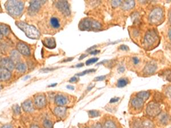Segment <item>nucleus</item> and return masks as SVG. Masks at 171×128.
I'll return each mask as SVG.
<instances>
[{"label": "nucleus", "mask_w": 171, "mask_h": 128, "mask_svg": "<svg viewBox=\"0 0 171 128\" xmlns=\"http://www.w3.org/2000/svg\"><path fill=\"white\" fill-rule=\"evenodd\" d=\"M119 100V97H114L110 100V103H114V102H118Z\"/></svg>", "instance_id": "a19ab883"}, {"label": "nucleus", "mask_w": 171, "mask_h": 128, "mask_svg": "<svg viewBox=\"0 0 171 128\" xmlns=\"http://www.w3.org/2000/svg\"><path fill=\"white\" fill-rule=\"evenodd\" d=\"M159 41V36L155 30L150 29L145 33L144 38V45L147 48L155 46Z\"/></svg>", "instance_id": "20e7f679"}, {"label": "nucleus", "mask_w": 171, "mask_h": 128, "mask_svg": "<svg viewBox=\"0 0 171 128\" xmlns=\"http://www.w3.org/2000/svg\"><path fill=\"white\" fill-rule=\"evenodd\" d=\"M88 116L91 118L97 117L100 116V112L96 110H91L88 111Z\"/></svg>", "instance_id": "c756f323"}, {"label": "nucleus", "mask_w": 171, "mask_h": 128, "mask_svg": "<svg viewBox=\"0 0 171 128\" xmlns=\"http://www.w3.org/2000/svg\"><path fill=\"white\" fill-rule=\"evenodd\" d=\"M67 88L70 89H71V90L74 89V87H73V86H67Z\"/></svg>", "instance_id": "8fccbe9b"}, {"label": "nucleus", "mask_w": 171, "mask_h": 128, "mask_svg": "<svg viewBox=\"0 0 171 128\" xmlns=\"http://www.w3.org/2000/svg\"><path fill=\"white\" fill-rule=\"evenodd\" d=\"M84 66V64L83 63H80V64H78L77 66H76V67H81L83 66Z\"/></svg>", "instance_id": "864d4df0"}, {"label": "nucleus", "mask_w": 171, "mask_h": 128, "mask_svg": "<svg viewBox=\"0 0 171 128\" xmlns=\"http://www.w3.org/2000/svg\"><path fill=\"white\" fill-rule=\"evenodd\" d=\"M54 113L57 116V117L60 118H62L66 115L67 108L65 107H61V106H58L54 109Z\"/></svg>", "instance_id": "6ab92c4d"}, {"label": "nucleus", "mask_w": 171, "mask_h": 128, "mask_svg": "<svg viewBox=\"0 0 171 128\" xmlns=\"http://www.w3.org/2000/svg\"><path fill=\"white\" fill-rule=\"evenodd\" d=\"M55 6L57 9L60 11L63 15L69 16L71 14L70 6L66 1H59L56 2Z\"/></svg>", "instance_id": "423d86ee"}, {"label": "nucleus", "mask_w": 171, "mask_h": 128, "mask_svg": "<svg viewBox=\"0 0 171 128\" xmlns=\"http://www.w3.org/2000/svg\"><path fill=\"white\" fill-rule=\"evenodd\" d=\"M143 128H154V124L153 122L149 119H144L141 121Z\"/></svg>", "instance_id": "5701e85b"}, {"label": "nucleus", "mask_w": 171, "mask_h": 128, "mask_svg": "<svg viewBox=\"0 0 171 128\" xmlns=\"http://www.w3.org/2000/svg\"><path fill=\"white\" fill-rule=\"evenodd\" d=\"M13 109L16 114H19L21 113V108L18 105H16L13 107Z\"/></svg>", "instance_id": "72a5a7b5"}, {"label": "nucleus", "mask_w": 171, "mask_h": 128, "mask_svg": "<svg viewBox=\"0 0 171 128\" xmlns=\"http://www.w3.org/2000/svg\"><path fill=\"white\" fill-rule=\"evenodd\" d=\"M131 128H143L141 121L140 120H135L132 123Z\"/></svg>", "instance_id": "c85d7f7f"}, {"label": "nucleus", "mask_w": 171, "mask_h": 128, "mask_svg": "<svg viewBox=\"0 0 171 128\" xmlns=\"http://www.w3.org/2000/svg\"><path fill=\"white\" fill-rule=\"evenodd\" d=\"M43 125L45 128H53V123L49 120H45L43 123Z\"/></svg>", "instance_id": "7c9ffc66"}, {"label": "nucleus", "mask_w": 171, "mask_h": 128, "mask_svg": "<svg viewBox=\"0 0 171 128\" xmlns=\"http://www.w3.org/2000/svg\"><path fill=\"white\" fill-rule=\"evenodd\" d=\"M120 49L123 50V51H128L129 50V47L125 45H122L120 46Z\"/></svg>", "instance_id": "ea45409f"}, {"label": "nucleus", "mask_w": 171, "mask_h": 128, "mask_svg": "<svg viewBox=\"0 0 171 128\" xmlns=\"http://www.w3.org/2000/svg\"><path fill=\"white\" fill-rule=\"evenodd\" d=\"M128 83V80L126 78H121L119 79L117 83V87L118 88H123Z\"/></svg>", "instance_id": "cd10ccee"}, {"label": "nucleus", "mask_w": 171, "mask_h": 128, "mask_svg": "<svg viewBox=\"0 0 171 128\" xmlns=\"http://www.w3.org/2000/svg\"><path fill=\"white\" fill-rule=\"evenodd\" d=\"M157 68V66L156 63H153L152 61H150L148 63L145 67L144 68L143 72L146 75H151L155 72Z\"/></svg>", "instance_id": "ddd939ff"}, {"label": "nucleus", "mask_w": 171, "mask_h": 128, "mask_svg": "<svg viewBox=\"0 0 171 128\" xmlns=\"http://www.w3.org/2000/svg\"><path fill=\"white\" fill-rule=\"evenodd\" d=\"M34 105L38 109H42L46 105V97L43 95H38L34 97Z\"/></svg>", "instance_id": "9d476101"}, {"label": "nucleus", "mask_w": 171, "mask_h": 128, "mask_svg": "<svg viewBox=\"0 0 171 128\" xmlns=\"http://www.w3.org/2000/svg\"><path fill=\"white\" fill-rule=\"evenodd\" d=\"M92 128H103V126H102V125L100 123H97L93 125V126H92Z\"/></svg>", "instance_id": "79ce46f5"}, {"label": "nucleus", "mask_w": 171, "mask_h": 128, "mask_svg": "<svg viewBox=\"0 0 171 128\" xmlns=\"http://www.w3.org/2000/svg\"><path fill=\"white\" fill-rule=\"evenodd\" d=\"M0 30H1V34L4 36L8 35L10 32L9 27L5 24H3V23H1L0 25Z\"/></svg>", "instance_id": "a878e982"}, {"label": "nucleus", "mask_w": 171, "mask_h": 128, "mask_svg": "<svg viewBox=\"0 0 171 128\" xmlns=\"http://www.w3.org/2000/svg\"><path fill=\"white\" fill-rule=\"evenodd\" d=\"M96 47L97 46H93V47H90V48H89L88 50H87V52H88V51H90V52H91V51H93L94 50V49L96 48Z\"/></svg>", "instance_id": "49530a36"}, {"label": "nucleus", "mask_w": 171, "mask_h": 128, "mask_svg": "<svg viewBox=\"0 0 171 128\" xmlns=\"http://www.w3.org/2000/svg\"><path fill=\"white\" fill-rule=\"evenodd\" d=\"M98 60L99 59L98 58H91V59H88L87 61H86V64L87 66L91 65V64H93L94 63L97 62Z\"/></svg>", "instance_id": "473e14b6"}, {"label": "nucleus", "mask_w": 171, "mask_h": 128, "mask_svg": "<svg viewBox=\"0 0 171 128\" xmlns=\"http://www.w3.org/2000/svg\"><path fill=\"white\" fill-rule=\"evenodd\" d=\"M40 128L39 126H36V125H33V126H31V128Z\"/></svg>", "instance_id": "6e6d98bb"}, {"label": "nucleus", "mask_w": 171, "mask_h": 128, "mask_svg": "<svg viewBox=\"0 0 171 128\" xmlns=\"http://www.w3.org/2000/svg\"><path fill=\"white\" fill-rule=\"evenodd\" d=\"M1 66L9 71H13L15 67L14 63L9 58H3L1 61Z\"/></svg>", "instance_id": "9b49d317"}, {"label": "nucleus", "mask_w": 171, "mask_h": 128, "mask_svg": "<svg viewBox=\"0 0 171 128\" xmlns=\"http://www.w3.org/2000/svg\"></svg>", "instance_id": "bf43d9fd"}, {"label": "nucleus", "mask_w": 171, "mask_h": 128, "mask_svg": "<svg viewBox=\"0 0 171 128\" xmlns=\"http://www.w3.org/2000/svg\"><path fill=\"white\" fill-rule=\"evenodd\" d=\"M78 80H79V79L78 77L75 76L73 77L69 80V82L71 83H76V82H78Z\"/></svg>", "instance_id": "58836bf2"}, {"label": "nucleus", "mask_w": 171, "mask_h": 128, "mask_svg": "<svg viewBox=\"0 0 171 128\" xmlns=\"http://www.w3.org/2000/svg\"><path fill=\"white\" fill-rule=\"evenodd\" d=\"M158 120H159V123H161V125H166L169 123V121L171 120V118L168 114L163 113H161L159 116Z\"/></svg>", "instance_id": "a211bd4d"}, {"label": "nucleus", "mask_w": 171, "mask_h": 128, "mask_svg": "<svg viewBox=\"0 0 171 128\" xmlns=\"http://www.w3.org/2000/svg\"><path fill=\"white\" fill-rule=\"evenodd\" d=\"M168 37H169V39H170V41H171V29L168 32Z\"/></svg>", "instance_id": "5fc2aeb1"}, {"label": "nucleus", "mask_w": 171, "mask_h": 128, "mask_svg": "<svg viewBox=\"0 0 171 128\" xmlns=\"http://www.w3.org/2000/svg\"><path fill=\"white\" fill-rule=\"evenodd\" d=\"M55 104L58 106H61L63 107L64 105L68 104V97L61 95H58L55 96V99H54Z\"/></svg>", "instance_id": "4468645a"}, {"label": "nucleus", "mask_w": 171, "mask_h": 128, "mask_svg": "<svg viewBox=\"0 0 171 128\" xmlns=\"http://www.w3.org/2000/svg\"><path fill=\"white\" fill-rule=\"evenodd\" d=\"M106 76H100L96 77L94 79H93V81L94 82H99V81H102L106 79Z\"/></svg>", "instance_id": "e433bc0d"}, {"label": "nucleus", "mask_w": 171, "mask_h": 128, "mask_svg": "<svg viewBox=\"0 0 171 128\" xmlns=\"http://www.w3.org/2000/svg\"><path fill=\"white\" fill-rule=\"evenodd\" d=\"M15 67H16V70L18 71L22 72V73L26 72V70H27V66H26V64L23 63H21V62L17 63Z\"/></svg>", "instance_id": "393cba45"}, {"label": "nucleus", "mask_w": 171, "mask_h": 128, "mask_svg": "<svg viewBox=\"0 0 171 128\" xmlns=\"http://www.w3.org/2000/svg\"><path fill=\"white\" fill-rule=\"evenodd\" d=\"M165 93L167 97H169L171 98V86L166 88Z\"/></svg>", "instance_id": "f704fd0d"}, {"label": "nucleus", "mask_w": 171, "mask_h": 128, "mask_svg": "<svg viewBox=\"0 0 171 128\" xmlns=\"http://www.w3.org/2000/svg\"><path fill=\"white\" fill-rule=\"evenodd\" d=\"M95 71H96V70H95V69H90V70H85V71L82 72H81V73H77L76 75L78 76H83V75H86V74H87V73L93 72H95Z\"/></svg>", "instance_id": "2f4dec72"}, {"label": "nucleus", "mask_w": 171, "mask_h": 128, "mask_svg": "<svg viewBox=\"0 0 171 128\" xmlns=\"http://www.w3.org/2000/svg\"><path fill=\"white\" fill-rule=\"evenodd\" d=\"M73 59H74V58H68V59H66L65 61H64V62H65V61H71L72 60H73Z\"/></svg>", "instance_id": "3c124183"}, {"label": "nucleus", "mask_w": 171, "mask_h": 128, "mask_svg": "<svg viewBox=\"0 0 171 128\" xmlns=\"http://www.w3.org/2000/svg\"><path fill=\"white\" fill-rule=\"evenodd\" d=\"M6 10L12 17H17L22 14L24 3L21 1H8L5 4Z\"/></svg>", "instance_id": "f257e3e1"}, {"label": "nucleus", "mask_w": 171, "mask_h": 128, "mask_svg": "<svg viewBox=\"0 0 171 128\" xmlns=\"http://www.w3.org/2000/svg\"><path fill=\"white\" fill-rule=\"evenodd\" d=\"M144 101L139 97L133 98L131 101V105L135 110H141L144 107Z\"/></svg>", "instance_id": "f8f14e48"}, {"label": "nucleus", "mask_w": 171, "mask_h": 128, "mask_svg": "<svg viewBox=\"0 0 171 128\" xmlns=\"http://www.w3.org/2000/svg\"><path fill=\"white\" fill-rule=\"evenodd\" d=\"M125 71V68L124 67H120L118 69V71L120 73H123Z\"/></svg>", "instance_id": "a18cd8bd"}, {"label": "nucleus", "mask_w": 171, "mask_h": 128, "mask_svg": "<svg viewBox=\"0 0 171 128\" xmlns=\"http://www.w3.org/2000/svg\"><path fill=\"white\" fill-rule=\"evenodd\" d=\"M22 108L23 110L27 113H31L34 111V106L31 100H28L22 104Z\"/></svg>", "instance_id": "f3484780"}, {"label": "nucleus", "mask_w": 171, "mask_h": 128, "mask_svg": "<svg viewBox=\"0 0 171 128\" xmlns=\"http://www.w3.org/2000/svg\"><path fill=\"white\" fill-rule=\"evenodd\" d=\"M169 20H171V12H170V13H169Z\"/></svg>", "instance_id": "13d9d810"}, {"label": "nucleus", "mask_w": 171, "mask_h": 128, "mask_svg": "<svg viewBox=\"0 0 171 128\" xmlns=\"http://www.w3.org/2000/svg\"><path fill=\"white\" fill-rule=\"evenodd\" d=\"M135 2L134 1H126L122 2V8L123 10H128L132 9L135 6Z\"/></svg>", "instance_id": "aec40b11"}, {"label": "nucleus", "mask_w": 171, "mask_h": 128, "mask_svg": "<svg viewBox=\"0 0 171 128\" xmlns=\"http://www.w3.org/2000/svg\"><path fill=\"white\" fill-rule=\"evenodd\" d=\"M11 59L12 61L14 62H17V63H19L20 59L21 58L20 56V53L17 50H12L11 52Z\"/></svg>", "instance_id": "412c9836"}, {"label": "nucleus", "mask_w": 171, "mask_h": 128, "mask_svg": "<svg viewBox=\"0 0 171 128\" xmlns=\"http://www.w3.org/2000/svg\"><path fill=\"white\" fill-rule=\"evenodd\" d=\"M122 1H113L111 2V4L113 7H118L119 5H122Z\"/></svg>", "instance_id": "c9c22d12"}, {"label": "nucleus", "mask_w": 171, "mask_h": 128, "mask_svg": "<svg viewBox=\"0 0 171 128\" xmlns=\"http://www.w3.org/2000/svg\"><path fill=\"white\" fill-rule=\"evenodd\" d=\"M103 128H117V126L114 121L108 120L104 123Z\"/></svg>", "instance_id": "bb28decb"}, {"label": "nucleus", "mask_w": 171, "mask_h": 128, "mask_svg": "<svg viewBox=\"0 0 171 128\" xmlns=\"http://www.w3.org/2000/svg\"><path fill=\"white\" fill-rule=\"evenodd\" d=\"M87 56V55L83 54V55H82L81 56V57H80V58H79V61H81V60H82V59H84V58H86V56Z\"/></svg>", "instance_id": "de8ad7c7"}, {"label": "nucleus", "mask_w": 171, "mask_h": 128, "mask_svg": "<svg viewBox=\"0 0 171 128\" xmlns=\"http://www.w3.org/2000/svg\"><path fill=\"white\" fill-rule=\"evenodd\" d=\"M150 96V93L148 91H141V92H138L136 94V97H139L141 99H142L144 101L148 100Z\"/></svg>", "instance_id": "4be33fe9"}, {"label": "nucleus", "mask_w": 171, "mask_h": 128, "mask_svg": "<svg viewBox=\"0 0 171 128\" xmlns=\"http://www.w3.org/2000/svg\"><path fill=\"white\" fill-rule=\"evenodd\" d=\"M99 52H100V51H99V50H93V51L90 52H89V54H91V55H95L98 54H99Z\"/></svg>", "instance_id": "37998d69"}, {"label": "nucleus", "mask_w": 171, "mask_h": 128, "mask_svg": "<svg viewBox=\"0 0 171 128\" xmlns=\"http://www.w3.org/2000/svg\"><path fill=\"white\" fill-rule=\"evenodd\" d=\"M166 76V79L168 80H169V81H170L171 82V72L170 71L169 73H167V76Z\"/></svg>", "instance_id": "c03bdc74"}, {"label": "nucleus", "mask_w": 171, "mask_h": 128, "mask_svg": "<svg viewBox=\"0 0 171 128\" xmlns=\"http://www.w3.org/2000/svg\"><path fill=\"white\" fill-rule=\"evenodd\" d=\"M93 20L90 18H84L79 22V27L81 30H93Z\"/></svg>", "instance_id": "6e6552de"}, {"label": "nucleus", "mask_w": 171, "mask_h": 128, "mask_svg": "<svg viewBox=\"0 0 171 128\" xmlns=\"http://www.w3.org/2000/svg\"><path fill=\"white\" fill-rule=\"evenodd\" d=\"M11 71L4 68L1 67L0 70V79L1 81H7L11 79Z\"/></svg>", "instance_id": "dca6fc26"}, {"label": "nucleus", "mask_w": 171, "mask_h": 128, "mask_svg": "<svg viewBox=\"0 0 171 128\" xmlns=\"http://www.w3.org/2000/svg\"><path fill=\"white\" fill-rule=\"evenodd\" d=\"M2 128H12V127L10 125H5L3 126Z\"/></svg>", "instance_id": "09e8293b"}, {"label": "nucleus", "mask_w": 171, "mask_h": 128, "mask_svg": "<svg viewBox=\"0 0 171 128\" xmlns=\"http://www.w3.org/2000/svg\"><path fill=\"white\" fill-rule=\"evenodd\" d=\"M147 114L150 117H155L160 114L161 108L159 104L155 102H150L147 105L146 108Z\"/></svg>", "instance_id": "39448f33"}, {"label": "nucleus", "mask_w": 171, "mask_h": 128, "mask_svg": "<svg viewBox=\"0 0 171 128\" xmlns=\"http://www.w3.org/2000/svg\"><path fill=\"white\" fill-rule=\"evenodd\" d=\"M17 51L24 56H29L31 54L29 46L23 42H20L18 43V44L17 45Z\"/></svg>", "instance_id": "1a4fd4ad"}, {"label": "nucleus", "mask_w": 171, "mask_h": 128, "mask_svg": "<svg viewBox=\"0 0 171 128\" xmlns=\"http://www.w3.org/2000/svg\"><path fill=\"white\" fill-rule=\"evenodd\" d=\"M16 25L25 33L28 38L33 39H37L40 38V33L34 26L29 25L22 21L16 22Z\"/></svg>", "instance_id": "f03ea898"}, {"label": "nucleus", "mask_w": 171, "mask_h": 128, "mask_svg": "<svg viewBox=\"0 0 171 128\" xmlns=\"http://www.w3.org/2000/svg\"><path fill=\"white\" fill-rule=\"evenodd\" d=\"M50 23L52 26V27L55 29H59L60 27V23H59V20L55 17H52V18H51L50 20Z\"/></svg>", "instance_id": "b1692460"}, {"label": "nucleus", "mask_w": 171, "mask_h": 128, "mask_svg": "<svg viewBox=\"0 0 171 128\" xmlns=\"http://www.w3.org/2000/svg\"><path fill=\"white\" fill-rule=\"evenodd\" d=\"M164 10L160 7H157L152 10L149 15V21L154 25L160 24L164 20Z\"/></svg>", "instance_id": "7ed1b4c3"}, {"label": "nucleus", "mask_w": 171, "mask_h": 128, "mask_svg": "<svg viewBox=\"0 0 171 128\" xmlns=\"http://www.w3.org/2000/svg\"><path fill=\"white\" fill-rule=\"evenodd\" d=\"M57 85V83H55V84H50V86H49L48 87H55Z\"/></svg>", "instance_id": "603ef678"}, {"label": "nucleus", "mask_w": 171, "mask_h": 128, "mask_svg": "<svg viewBox=\"0 0 171 128\" xmlns=\"http://www.w3.org/2000/svg\"><path fill=\"white\" fill-rule=\"evenodd\" d=\"M132 61H133V63L135 65H138L140 62V59L137 57H133L132 58Z\"/></svg>", "instance_id": "4c0bfd02"}, {"label": "nucleus", "mask_w": 171, "mask_h": 128, "mask_svg": "<svg viewBox=\"0 0 171 128\" xmlns=\"http://www.w3.org/2000/svg\"><path fill=\"white\" fill-rule=\"evenodd\" d=\"M30 76H26L25 77V79H24V80H27V79H28L29 78H30Z\"/></svg>", "instance_id": "4d7b16f0"}, {"label": "nucleus", "mask_w": 171, "mask_h": 128, "mask_svg": "<svg viewBox=\"0 0 171 128\" xmlns=\"http://www.w3.org/2000/svg\"><path fill=\"white\" fill-rule=\"evenodd\" d=\"M45 1H31L30 2V5L28 8V13L30 15L36 14L40 10L42 5L45 3Z\"/></svg>", "instance_id": "0eeeda50"}, {"label": "nucleus", "mask_w": 171, "mask_h": 128, "mask_svg": "<svg viewBox=\"0 0 171 128\" xmlns=\"http://www.w3.org/2000/svg\"><path fill=\"white\" fill-rule=\"evenodd\" d=\"M42 43L47 48L53 49L56 47V42L54 38H45L42 41Z\"/></svg>", "instance_id": "2eb2a0df"}]
</instances>
